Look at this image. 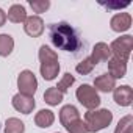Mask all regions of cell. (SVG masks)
<instances>
[{
    "mask_svg": "<svg viewBox=\"0 0 133 133\" xmlns=\"http://www.w3.org/2000/svg\"><path fill=\"white\" fill-rule=\"evenodd\" d=\"M49 36L52 44L56 49L66 50V52H77L82 47L80 36L77 30L68 24V22H58L49 25Z\"/></svg>",
    "mask_w": 133,
    "mask_h": 133,
    "instance_id": "6da1fadb",
    "label": "cell"
},
{
    "mask_svg": "<svg viewBox=\"0 0 133 133\" xmlns=\"http://www.w3.org/2000/svg\"><path fill=\"white\" fill-rule=\"evenodd\" d=\"M39 61H41V75L44 80L52 82L56 78L58 72H59V63H58V55L55 50H52L49 45H41L39 49Z\"/></svg>",
    "mask_w": 133,
    "mask_h": 133,
    "instance_id": "7a4b0ae2",
    "label": "cell"
},
{
    "mask_svg": "<svg viewBox=\"0 0 133 133\" xmlns=\"http://www.w3.org/2000/svg\"><path fill=\"white\" fill-rule=\"evenodd\" d=\"M113 122V113L107 108L100 110H89L85 114V124L89 133H97L103 128H107Z\"/></svg>",
    "mask_w": 133,
    "mask_h": 133,
    "instance_id": "3957f363",
    "label": "cell"
},
{
    "mask_svg": "<svg viewBox=\"0 0 133 133\" xmlns=\"http://www.w3.org/2000/svg\"><path fill=\"white\" fill-rule=\"evenodd\" d=\"M75 97L77 100L88 110H97V107L100 105V97L97 94V91L91 86V85H82L80 88H77L75 91Z\"/></svg>",
    "mask_w": 133,
    "mask_h": 133,
    "instance_id": "277c9868",
    "label": "cell"
},
{
    "mask_svg": "<svg viewBox=\"0 0 133 133\" xmlns=\"http://www.w3.org/2000/svg\"><path fill=\"white\" fill-rule=\"evenodd\" d=\"M110 50H111L113 56H116L119 59H124V61H128L130 53L133 50V36L124 35V36L114 39L110 45Z\"/></svg>",
    "mask_w": 133,
    "mask_h": 133,
    "instance_id": "5b68a950",
    "label": "cell"
},
{
    "mask_svg": "<svg viewBox=\"0 0 133 133\" xmlns=\"http://www.w3.org/2000/svg\"><path fill=\"white\" fill-rule=\"evenodd\" d=\"M17 88H19V92H21V94L33 97L35 92H36V89H38L36 75H35L31 71H28V69L22 71V72L19 74V77H17Z\"/></svg>",
    "mask_w": 133,
    "mask_h": 133,
    "instance_id": "8992f818",
    "label": "cell"
},
{
    "mask_svg": "<svg viewBox=\"0 0 133 133\" xmlns=\"http://www.w3.org/2000/svg\"><path fill=\"white\" fill-rule=\"evenodd\" d=\"M11 103H13L14 110L19 111V113H22V114H30V113H33V110H35V107H36L35 97L24 96V94H21V92H17V94L13 97Z\"/></svg>",
    "mask_w": 133,
    "mask_h": 133,
    "instance_id": "52a82bcc",
    "label": "cell"
},
{
    "mask_svg": "<svg viewBox=\"0 0 133 133\" xmlns=\"http://www.w3.org/2000/svg\"><path fill=\"white\" fill-rule=\"evenodd\" d=\"M24 31L31 38H39L44 33V21L39 16H27L24 22Z\"/></svg>",
    "mask_w": 133,
    "mask_h": 133,
    "instance_id": "ba28073f",
    "label": "cell"
},
{
    "mask_svg": "<svg viewBox=\"0 0 133 133\" xmlns=\"http://www.w3.org/2000/svg\"><path fill=\"white\" fill-rule=\"evenodd\" d=\"M113 99L119 107H130L133 102V89L128 85L116 86L113 89Z\"/></svg>",
    "mask_w": 133,
    "mask_h": 133,
    "instance_id": "9c48e42d",
    "label": "cell"
},
{
    "mask_svg": "<svg viewBox=\"0 0 133 133\" xmlns=\"http://www.w3.org/2000/svg\"><path fill=\"white\" fill-rule=\"evenodd\" d=\"M110 27H111L113 31H117V33L127 31L131 27V16L128 13H117V14H114L111 17Z\"/></svg>",
    "mask_w": 133,
    "mask_h": 133,
    "instance_id": "30bf717a",
    "label": "cell"
},
{
    "mask_svg": "<svg viewBox=\"0 0 133 133\" xmlns=\"http://www.w3.org/2000/svg\"><path fill=\"white\" fill-rule=\"evenodd\" d=\"M108 74L116 80V78H124L127 74V61L119 59L116 56H111L108 59Z\"/></svg>",
    "mask_w": 133,
    "mask_h": 133,
    "instance_id": "8fae6325",
    "label": "cell"
},
{
    "mask_svg": "<svg viewBox=\"0 0 133 133\" xmlns=\"http://www.w3.org/2000/svg\"><path fill=\"white\" fill-rule=\"evenodd\" d=\"M92 88L96 91H100V92H111L116 88V80L107 72V74H102V75L94 78V86Z\"/></svg>",
    "mask_w": 133,
    "mask_h": 133,
    "instance_id": "7c38bea8",
    "label": "cell"
},
{
    "mask_svg": "<svg viewBox=\"0 0 133 133\" xmlns=\"http://www.w3.org/2000/svg\"><path fill=\"white\" fill-rule=\"evenodd\" d=\"M94 64L97 66L100 61H108L111 58V50H110V45L105 44V42H97L94 47H92V53L89 56Z\"/></svg>",
    "mask_w": 133,
    "mask_h": 133,
    "instance_id": "4fadbf2b",
    "label": "cell"
},
{
    "mask_svg": "<svg viewBox=\"0 0 133 133\" xmlns=\"http://www.w3.org/2000/svg\"><path fill=\"white\" fill-rule=\"evenodd\" d=\"M77 119H80V113L74 105H64L59 110V122H61L63 127L69 125L71 122H74Z\"/></svg>",
    "mask_w": 133,
    "mask_h": 133,
    "instance_id": "5bb4252c",
    "label": "cell"
},
{
    "mask_svg": "<svg viewBox=\"0 0 133 133\" xmlns=\"http://www.w3.org/2000/svg\"><path fill=\"white\" fill-rule=\"evenodd\" d=\"M6 19L11 21L13 24H22V22H25V19H27L25 6L24 5H19V3L11 5L10 10H8V13H6Z\"/></svg>",
    "mask_w": 133,
    "mask_h": 133,
    "instance_id": "9a60e30c",
    "label": "cell"
},
{
    "mask_svg": "<svg viewBox=\"0 0 133 133\" xmlns=\"http://www.w3.org/2000/svg\"><path fill=\"white\" fill-rule=\"evenodd\" d=\"M55 122V114L52 110H41L35 116V124L39 128H49Z\"/></svg>",
    "mask_w": 133,
    "mask_h": 133,
    "instance_id": "2e32d148",
    "label": "cell"
},
{
    "mask_svg": "<svg viewBox=\"0 0 133 133\" xmlns=\"http://www.w3.org/2000/svg\"><path fill=\"white\" fill-rule=\"evenodd\" d=\"M63 99H64V94H63L61 91H58L56 86H52V88L45 89V92H44V100H45V103H49L50 107L59 105V103L63 102Z\"/></svg>",
    "mask_w": 133,
    "mask_h": 133,
    "instance_id": "e0dca14e",
    "label": "cell"
},
{
    "mask_svg": "<svg viewBox=\"0 0 133 133\" xmlns=\"http://www.w3.org/2000/svg\"><path fill=\"white\" fill-rule=\"evenodd\" d=\"M14 49V39L11 35L8 33H2L0 35V56H8L11 55Z\"/></svg>",
    "mask_w": 133,
    "mask_h": 133,
    "instance_id": "ac0fdd59",
    "label": "cell"
},
{
    "mask_svg": "<svg viewBox=\"0 0 133 133\" xmlns=\"http://www.w3.org/2000/svg\"><path fill=\"white\" fill-rule=\"evenodd\" d=\"M25 124L17 117H10L5 122V133H24Z\"/></svg>",
    "mask_w": 133,
    "mask_h": 133,
    "instance_id": "d6986e66",
    "label": "cell"
},
{
    "mask_svg": "<svg viewBox=\"0 0 133 133\" xmlns=\"http://www.w3.org/2000/svg\"><path fill=\"white\" fill-rule=\"evenodd\" d=\"M114 133H133V116L131 114L124 116L117 122V125L114 128Z\"/></svg>",
    "mask_w": 133,
    "mask_h": 133,
    "instance_id": "ffe728a7",
    "label": "cell"
},
{
    "mask_svg": "<svg viewBox=\"0 0 133 133\" xmlns=\"http://www.w3.org/2000/svg\"><path fill=\"white\" fill-rule=\"evenodd\" d=\"M94 68H96L94 61L88 56V58L82 59V61L75 66V71H77L78 74H82V75H88V74H91V72H92V69H94Z\"/></svg>",
    "mask_w": 133,
    "mask_h": 133,
    "instance_id": "44dd1931",
    "label": "cell"
},
{
    "mask_svg": "<svg viewBox=\"0 0 133 133\" xmlns=\"http://www.w3.org/2000/svg\"><path fill=\"white\" fill-rule=\"evenodd\" d=\"M74 82H75L74 75H72L71 72H66V74L63 75V78L58 82V86H56V89H58V91H61V92L64 94V92H68V91H69V88L74 85Z\"/></svg>",
    "mask_w": 133,
    "mask_h": 133,
    "instance_id": "7402d4cb",
    "label": "cell"
},
{
    "mask_svg": "<svg viewBox=\"0 0 133 133\" xmlns=\"http://www.w3.org/2000/svg\"><path fill=\"white\" fill-rule=\"evenodd\" d=\"M66 130H68L69 133H89L88 128H86V124L83 119H77L74 122H71L69 125H66L64 127Z\"/></svg>",
    "mask_w": 133,
    "mask_h": 133,
    "instance_id": "603a6c76",
    "label": "cell"
},
{
    "mask_svg": "<svg viewBox=\"0 0 133 133\" xmlns=\"http://www.w3.org/2000/svg\"><path fill=\"white\" fill-rule=\"evenodd\" d=\"M30 6L35 13H45L50 8V2L49 0H31Z\"/></svg>",
    "mask_w": 133,
    "mask_h": 133,
    "instance_id": "cb8c5ba5",
    "label": "cell"
},
{
    "mask_svg": "<svg viewBox=\"0 0 133 133\" xmlns=\"http://www.w3.org/2000/svg\"><path fill=\"white\" fill-rule=\"evenodd\" d=\"M5 22H6V13H5L2 8H0V27H3Z\"/></svg>",
    "mask_w": 133,
    "mask_h": 133,
    "instance_id": "d4e9b609",
    "label": "cell"
},
{
    "mask_svg": "<svg viewBox=\"0 0 133 133\" xmlns=\"http://www.w3.org/2000/svg\"><path fill=\"white\" fill-rule=\"evenodd\" d=\"M56 133H58V131H56Z\"/></svg>",
    "mask_w": 133,
    "mask_h": 133,
    "instance_id": "484cf974",
    "label": "cell"
}]
</instances>
